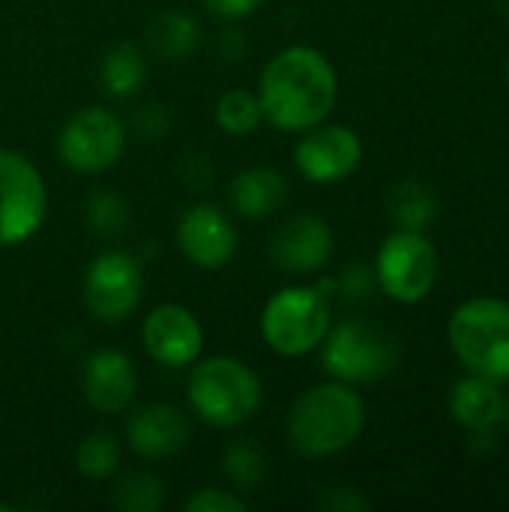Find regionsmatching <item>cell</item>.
I'll list each match as a JSON object with an SVG mask.
<instances>
[{"instance_id": "1", "label": "cell", "mask_w": 509, "mask_h": 512, "mask_svg": "<svg viewBox=\"0 0 509 512\" xmlns=\"http://www.w3.org/2000/svg\"><path fill=\"white\" fill-rule=\"evenodd\" d=\"M255 93L270 126L282 132H306L330 117L339 96V78L318 48L291 45L270 57Z\"/></svg>"}, {"instance_id": "2", "label": "cell", "mask_w": 509, "mask_h": 512, "mask_svg": "<svg viewBox=\"0 0 509 512\" xmlns=\"http://www.w3.org/2000/svg\"><path fill=\"white\" fill-rule=\"evenodd\" d=\"M366 426L363 399L342 381L306 390L288 411L285 435L303 459H330L345 453Z\"/></svg>"}, {"instance_id": "3", "label": "cell", "mask_w": 509, "mask_h": 512, "mask_svg": "<svg viewBox=\"0 0 509 512\" xmlns=\"http://www.w3.org/2000/svg\"><path fill=\"white\" fill-rule=\"evenodd\" d=\"M186 399L204 426L237 429L258 414L264 384L243 360L210 357L195 363L186 384Z\"/></svg>"}, {"instance_id": "4", "label": "cell", "mask_w": 509, "mask_h": 512, "mask_svg": "<svg viewBox=\"0 0 509 512\" xmlns=\"http://www.w3.org/2000/svg\"><path fill=\"white\" fill-rule=\"evenodd\" d=\"M450 345L456 357L486 381H509V303L477 297L450 318Z\"/></svg>"}, {"instance_id": "5", "label": "cell", "mask_w": 509, "mask_h": 512, "mask_svg": "<svg viewBox=\"0 0 509 512\" xmlns=\"http://www.w3.org/2000/svg\"><path fill=\"white\" fill-rule=\"evenodd\" d=\"M330 321V300L315 285H291L276 291L261 312V336L279 357H306L321 348Z\"/></svg>"}, {"instance_id": "6", "label": "cell", "mask_w": 509, "mask_h": 512, "mask_svg": "<svg viewBox=\"0 0 509 512\" xmlns=\"http://www.w3.org/2000/svg\"><path fill=\"white\" fill-rule=\"evenodd\" d=\"M399 363L396 339L369 321H342L321 342V366L333 381L372 384L387 378Z\"/></svg>"}, {"instance_id": "7", "label": "cell", "mask_w": 509, "mask_h": 512, "mask_svg": "<svg viewBox=\"0 0 509 512\" xmlns=\"http://www.w3.org/2000/svg\"><path fill=\"white\" fill-rule=\"evenodd\" d=\"M48 216L39 168L18 150H0V249L27 243Z\"/></svg>"}, {"instance_id": "8", "label": "cell", "mask_w": 509, "mask_h": 512, "mask_svg": "<svg viewBox=\"0 0 509 512\" xmlns=\"http://www.w3.org/2000/svg\"><path fill=\"white\" fill-rule=\"evenodd\" d=\"M123 147H126V126L114 111L102 105H87L75 111L57 135V153L63 165L87 177L117 165Z\"/></svg>"}, {"instance_id": "9", "label": "cell", "mask_w": 509, "mask_h": 512, "mask_svg": "<svg viewBox=\"0 0 509 512\" xmlns=\"http://www.w3.org/2000/svg\"><path fill=\"white\" fill-rule=\"evenodd\" d=\"M438 279L435 246L423 231H396L384 240L375 261V282L396 303H420Z\"/></svg>"}, {"instance_id": "10", "label": "cell", "mask_w": 509, "mask_h": 512, "mask_svg": "<svg viewBox=\"0 0 509 512\" xmlns=\"http://www.w3.org/2000/svg\"><path fill=\"white\" fill-rule=\"evenodd\" d=\"M81 294L90 318L114 327L141 306L144 270L126 252H102L87 264Z\"/></svg>"}, {"instance_id": "11", "label": "cell", "mask_w": 509, "mask_h": 512, "mask_svg": "<svg viewBox=\"0 0 509 512\" xmlns=\"http://www.w3.org/2000/svg\"><path fill=\"white\" fill-rule=\"evenodd\" d=\"M141 345L153 363L165 369H186L204 351V330L198 315L186 306L162 303L144 318Z\"/></svg>"}, {"instance_id": "12", "label": "cell", "mask_w": 509, "mask_h": 512, "mask_svg": "<svg viewBox=\"0 0 509 512\" xmlns=\"http://www.w3.org/2000/svg\"><path fill=\"white\" fill-rule=\"evenodd\" d=\"M297 171L309 183H339L357 171L363 162V141L348 126H312L294 150Z\"/></svg>"}, {"instance_id": "13", "label": "cell", "mask_w": 509, "mask_h": 512, "mask_svg": "<svg viewBox=\"0 0 509 512\" xmlns=\"http://www.w3.org/2000/svg\"><path fill=\"white\" fill-rule=\"evenodd\" d=\"M177 246L189 264L201 270H219L237 252V228L219 207L192 204L177 222Z\"/></svg>"}, {"instance_id": "14", "label": "cell", "mask_w": 509, "mask_h": 512, "mask_svg": "<svg viewBox=\"0 0 509 512\" xmlns=\"http://www.w3.org/2000/svg\"><path fill=\"white\" fill-rule=\"evenodd\" d=\"M267 252L279 270L294 276H309L330 261L333 231L321 216L297 213L273 231Z\"/></svg>"}, {"instance_id": "15", "label": "cell", "mask_w": 509, "mask_h": 512, "mask_svg": "<svg viewBox=\"0 0 509 512\" xmlns=\"http://www.w3.org/2000/svg\"><path fill=\"white\" fill-rule=\"evenodd\" d=\"M81 393L96 414H123L138 393V375L132 360L114 348L93 351L81 369Z\"/></svg>"}, {"instance_id": "16", "label": "cell", "mask_w": 509, "mask_h": 512, "mask_svg": "<svg viewBox=\"0 0 509 512\" xmlns=\"http://www.w3.org/2000/svg\"><path fill=\"white\" fill-rule=\"evenodd\" d=\"M192 426L186 414L171 405L138 408L126 423V444L141 459H171L189 444Z\"/></svg>"}, {"instance_id": "17", "label": "cell", "mask_w": 509, "mask_h": 512, "mask_svg": "<svg viewBox=\"0 0 509 512\" xmlns=\"http://www.w3.org/2000/svg\"><path fill=\"white\" fill-rule=\"evenodd\" d=\"M228 198L234 204V210L246 219H264L273 216L276 210L285 207L288 201V180L282 171L270 168V165H255L240 171L231 186H228Z\"/></svg>"}, {"instance_id": "18", "label": "cell", "mask_w": 509, "mask_h": 512, "mask_svg": "<svg viewBox=\"0 0 509 512\" xmlns=\"http://www.w3.org/2000/svg\"><path fill=\"white\" fill-rule=\"evenodd\" d=\"M450 414L471 432H492L504 417V396L498 393L495 381L474 375L456 384L450 396Z\"/></svg>"}, {"instance_id": "19", "label": "cell", "mask_w": 509, "mask_h": 512, "mask_svg": "<svg viewBox=\"0 0 509 512\" xmlns=\"http://www.w3.org/2000/svg\"><path fill=\"white\" fill-rule=\"evenodd\" d=\"M147 81V57L132 42H114L99 60V87L111 99H132Z\"/></svg>"}, {"instance_id": "20", "label": "cell", "mask_w": 509, "mask_h": 512, "mask_svg": "<svg viewBox=\"0 0 509 512\" xmlns=\"http://www.w3.org/2000/svg\"><path fill=\"white\" fill-rule=\"evenodd\" d=\"M198 45H201V24L183 9L159 12L147 27V48L159 60H186Z\"/></svg>"}, {"instance_id": "21", "label": "cell", "mask_w": 509, "mask_h": 512, "mask_svg": "<svg viewBox=\"0 0 509 512\" xmlns=\"http://www.w3.org/2000/svg\"><path fill=\"white\" fill-rule=\"evenodd\" d=\"M111 504L123 512H159L165 504V486L150 468H132L114 483Z\"/></svg>"}, {"instance_id": "22", "label": "cell", "mask_w": 509, "mask_h": 512, "mask_svg": "<svg viewBox=\"0 0 509 512\" xmlns=\"http://www.w3.org/2000/svg\"><path fill=\"white\" fill-rule=\"evenodd\" d=\"M438 213L435 192L420 180H405L390 192V216L402 231H423Z\"/></svg>"}, {"instance_id": "23", "label": "cell", "mask_w": 509, "mask_h": 512, "mask_svg": "<svg viewBox=\"0 0 509 512\" xmlns=\"http://www.w3.org/2000/svg\"><path fill=\"white\" fill-rule=\"evenodd\" d=\"M222 471L237 492H255L267 477V456L252 438H240L225 447Z\"/></svg>"}, {"instance_id": "24", "label": "cell", "mask_w": 509, "mask_h": 512, "mask_svg": "<svg viewBox=\"0 0 509 512\" xmlns=\"http://www.w3.org/2000/svg\"><path fill=\"white\" fill-rule=\"evenodd\" d=\"M216 123L231 138H249L261 129L264 111L258 93L252 90H228L216 102Z\"/></svg>"}, {"instance_id": "25", "label": "cell", "mask_w": 509, "mask_h": 512, "mask_svg": "<svg viewBox=\"0 0 509 512\" xmlns=\"http://www.w3.org/2000/svg\"><path fill=\"white\" fill-rule=\"evenodd\" d=\"M75 468L87 480H108L120 471V441L111 432H90L75 450Z\"/></svg>"}, {"instance_id": "26", "label": "cell", "mask_w": 509, "mask_h": 512, "mask_svg": "<svg viewBox=\"0 0 509 512\" xmlns=\"http://www.w3.org/2000/svg\"><path fill=\"white\" fill-rule=\"evenodd\" d=\"M87 225L102 234V237H114L120 231H126V222H129V207H126V198L114 189H99V192H90L87 198Z\"/></svg>"}, {"instance_id": "27", "label": "cell", "mask_w": 509, "mask_h": 512, "mask_svg": "<svg viewBox=\"0 0 509 512\" xmlns=\"http://www.w3.org/2000/svg\"><path fill=\"white\" fill-rule=\"evenodd\" d=\"M186 512H246L243 495H234L228 489L204 486L201 492H192L183 504Z\"/></svg>"}, {"instance_id": "28", "label": "cell", "mask_w": 509, "mask_h": 512, "mask_svg": "<svg viewBox=\"0 0 509 512\" xmlns=\"http://www.w3.org/2000/svg\"><path fill=\"white\" fill-rule=\"evenodd\" d=\"M372 285H375V270H369V267H363V264H351V267L342 273V279L336 282V288H339L345 297H351V300H363V297L372 291Z\"/></svg>"}, {"instance_id": "29", "label": "cell", "mask_w": 509, "mask_h": 512, "mask_svg": "<svg viewBox=\"0 0 509 512\" xmlns=\"http://www.w3.org/2000/svg\"><path fill=\"white\" fill-rule=\"evenodd\" d=\"M132 126L138 129L141 138H162L165 129H168V114L162 111L159 102H150V105H144V108L135 114Z\"/></svg>"}, {"instance_id": "30", "label": "cell", "mask_w": 509, "mask_h": 512, "mask_svg": "<svg viewBox=\"0 0 509 512\" xmlns=\"http://www.w3.org/2000/svg\"><path fill=\"white\" fill-rule=\"evenodd\" d=\"M264 0H204V6L216 15V18H225V21H237V18H246L252 15L255 9H261Z\"/></svg>"}, {"instance_id": "31", "label": "cell", "mask_w": 509, "mask_h": 512, "mask_svg": "<svg viewBox=\"0 0 509 512\" xmlns=\"http://www.w3.org/2000/svg\"><path fill=\"white\" fill-rule=\"evenodd\" d=\"M321 507L324 510H366L369 507V501L366 498H360V495H354L351 489H333L327 498H321Z\"/></svg>"}, {"instance_id": "32", "label": "cell", "mask_w": 509, "mask_h": 512, "mask_svg": "<svg viewBox=\"0 0 509 512\" xmlns=\"http://www.w3.org/2000/svg\"><path fill=\"white\" fill-rule=\"evenodd\" d=\"M498 6H501V12L509 18V0H498Z\"/></svg>"}, {"instance_id": "33", "label": "cell", "mask_w": 509, "mask_h": 512, "mask_svg": "<svg viewBox=\"0 0 509 512\" xmlns=\"http://www.w3.org/2000/svg\"><path fill=\"white\" fill-rule=\"evenodd\" d=\"M504 423H507V429H509V402H504V417H501Z\"/></svg>"}, {"instance_id": "34", "label": "cell", "mask_w": 509, "mask_h": 512, "mask_svg": "<svg viewBox=\"0 0 509 512\" xmlns=\"http://www.w3.org/2000/svg\"><path fill=\"white\" fill-rule=\"evenodd\" d=\"M9 510H15L12 504H6V501H0V512H9Z\"/></svg>"}, {"instance_id": "35", "label": "cell", "mask_w": 509, "mask_h": 512, "mask_svg": "<svg viewBox=\"0 0 509 512\" xmlns=\"http://www.w3.org/2000/svg\"><path fill=\"white\" fill-rule=\"evenodd\" d=\"M507 78H509V66H507Z\"/></svg>"}]
</instances>
